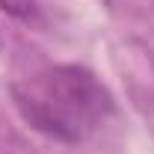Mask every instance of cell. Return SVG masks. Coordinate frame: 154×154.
Listing matches in <instances>:
<instances>
[{
  "label": "cell",
  "instance_id": "2",
  "mask_svg": "<svg viewBox=\"0 0 154 154\" xmlns=\"http://www.w3.org/2000/svg\"><path fill=\"white\" fill-rule=\"evenodd\" d=\"M0 9L9 12V15H15V18H24V21H30V18L38 15L36 0H0Z\"/></svg>",
  "mask_w": 154,
  "mask_h": 154
},
{
  "label": "cell",
  "instance_id": "1",
  "mask_svg": "<svg viewBox=\"0 0 154 154\" xmlns=\"http://www.w3.org/2000/svg\"><path fill=\"white\" fill-rule=\"evenodd\" d=\"M21 119L59 142H83L113 116V95L83 65H51L12 83Z\"/></svg>",
  "mask_w": 154,
  "mask_h": 154
}]
</instances>
